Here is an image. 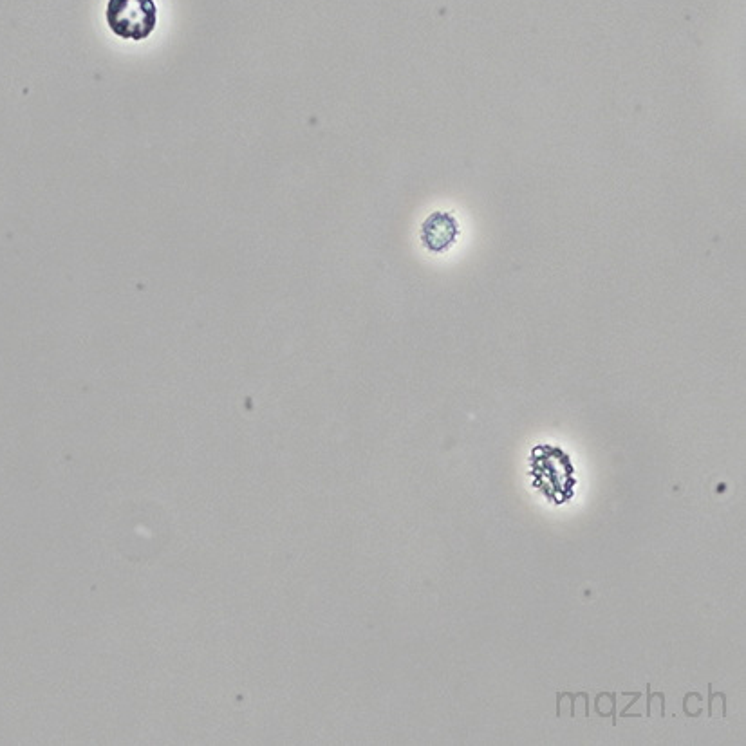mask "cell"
Listing matches in <instances>:
<instances>
[{
    "mask_svg": "<svg viewBox=\"0 0 746 746\" xmlns=\"http://www.w3.org/2000/svg\"><path fill=\"white\" fill-rule=\"evenodd\" d=\"M105 20L116 37L143 40L156 29L158 8L154 0H109Z\"/></svg>",
    "mask_w": 746,
    "mask_h": 746,
    "instance_id": "6da1fadb",
    "label": "cell"
},
{
    "mask_svg": "<svg viewBox=\"0 0 746 746\" xmlns=\"http://www.w3.org/2000/svg\"><path fill=\"white\" fill-rule=\"evenodd\" d=\"M457 235L459 224L448 212H434L421 224V243L429 252H447L456 243Z\"/></svg>",
    "mask_w": 746,
    "mask_h": 746,
    "instance_id": "7a4b0ae2",
    "label": "cell"
}]
</instances>
